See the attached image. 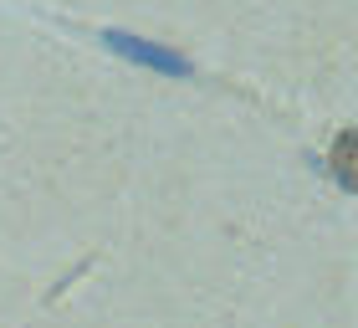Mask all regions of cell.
<instances>
[{
  "label": "cell",
  "mask_w": 358,
  "mask_h": 328,
  "mask_svg": "<svg viewBox=\"0 0 358 328\" xmlns=\"http://www.w3.org/2000/svg\"><path fill=\"white\" fill-rule=\"evenodd\" d=\"M328 164H333V179H338V185L358 195V128H343V134L333 139Z\"/></svg>",
  "instance_id": "cell-1"
}]
</instances>
